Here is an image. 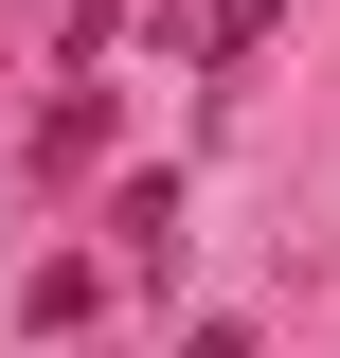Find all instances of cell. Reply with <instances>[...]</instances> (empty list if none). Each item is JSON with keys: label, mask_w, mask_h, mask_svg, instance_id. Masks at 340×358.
<instances>
[{"label": "cell", "mask_w": 340, "mask_h": 358, "mask_svg": "<svg viewBox=\"0 0 340 358\" xmlns=\"http://www.w3.org/2000/svg\"><path fill=\"white\" fill-rule=\"evenodd\" d=\"M269 36H287V0H197V54H215V72H233V54H269Z\"/></svg>", "instance_id": "cell-1"}, {"label": "cell", "mask_w": 340, "mask_h": 358, "mask_svg": "<svg viewBox=\"0 0 340 358\" xmlns=\"http://www.w3.org/2000/svg\"><path fill=\"white\" fill-rule=\"evenodd\" d=\"M108 233H126V251L162 268V251H179V179H126V197H108Z\"/></svg>", "instance_id": "cell-2"}, {"label": "cell", "mask_w": 340, "mask_h": 358, "mask_svg": "<svg viewBox=\"0 0 340 358\" xmlns=\"http://www.w3.org/2000/svg\"><path fill=\"white\" fill-rule=\"evenodd\" d=\"M179 358H251V322H197V341H179Z\"/></svg>", "instance_id": "cell-3"}]
</instances>
